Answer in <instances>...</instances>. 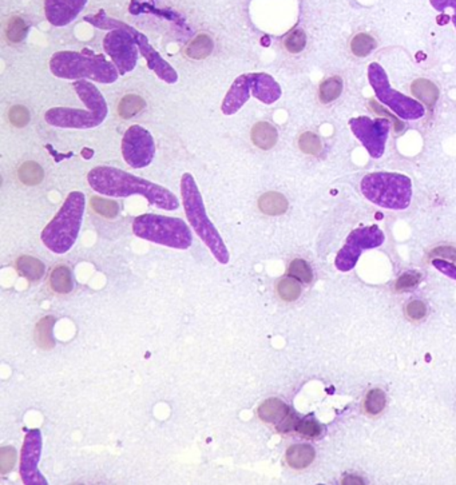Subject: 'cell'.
Masks as SVG:
<instances>
[{
  "instance_id": "obj_40",
  "label": "cell",
  "mask_w": 456,
  "mask_h": 485,
  "mask_svg": "<svg viewBox=\"0 0 456 485\" xmlns=\"http://www.w3.org/2000/svg\"><path fill=\"white\" fill-rule=\"evenodd\" d=\"M420 278H421V276L417 271H408L398 278V281L395 283V288H396V290L412 289L420 282Z\"/></svg>"
},
{
  "instance_id": "obj_23",
  "label": "cell",
  "mask_w": 456,
  "mask_h": 485,
  "mask_svg": "<svg viewBox=\"0 0 456 485\" xmlns=\"http://www.w3.org/2000/svg\"><path fill=\"white\" fill-rule=\"evenodd\" d=\"M16 270L20 276H23L30 281H39L40 278L44 276L46 266L38 258L22 256L16 259Z\"/></svg>"
},
{
  "instance_id": "obj_41",
  "label": "cell",
  "mask_w": 456,
  "mask_h": 485,
  "mask_svg": "<svg viewBox=\"0 0 456 485\" xmlns=\"http://www.w3.org/2000/svg\"><path fill=\"white\" fill-rule=\"evenodd\" d=\"M431 6L439 13H448L456 30V0H430Z\"/></svg>"
},
{
  "instance_id": "obj_14",
  "label": "cell",
  "mask_w": 456,
  "mask_h": 485,
  "mask_svg": "<svg viewBox=\"0 0 456 485\" xmlns=\"http://www.w3.org/2000/svg\"><path fill=\"white\" fill-rule=\"evenodd\" d=\"M257 413L262 422L274 425L281 434L295 432L301 419L290 407L278 398L265 400L259 407Z\"/></svg>"
},
{
  "instance_id": "obj_12",
  "label": "cell",
  "mask_w": 456,
  "mask_h": 485,
  "mask_svg": "<svg viewBox=\"0 0 456 485\" xmlns=\"http://www.w3.org/2000/svg\"><path fill=\"white\" fill-rule=\"evenodd\" d=\"M122 155L133 168L149 166L156 155V143L150 131L140 125L128 128L122 138Z\"/></svg>"
},
{
  "instance_id": "obj_45",
  "label": "cell",
  "mask_w": 456,
  "mask_h": 485,
  "mask_svg": "<svg viewBox=\"0 0 456 485\" xmlns=\"http://www.w3.org/2000/svg\"><path fill=\"white\" fill-rule=\"evenodd\" d=\"M343 484H363V480L359 479V477H351V476H348L347 479H344Z\"/></svg>"
},
{
  "instance_id": "obj_43",
  "label": "cell",
  "mask_w": 456,
  "mask_h": 485,
  "mask_svg": "<svg viewBox=\"0 0 456 485\" xmlns=\"http://www.w3.org/2000/svg\"><path fill=\"white\" fill-rule=\"evenodd\" d=\"M431 257L433 259L439 258V259H445V261H452L456 264V249L450 247V246H440V247H436L431 253Z\"/></svg>"
},
{
  "instance_id": "obj_29",
  "label": "cell",
  "mask_w": 456,
  "mask_h": 485,
  "mask_svg": "<svg viewBox=\"0 0 456 485\" xmlns=\"http://www.w3.org/2000/svg\"><path fill=\"white\" fill-rule=\"evenodd\" d=\"M18 177L27 186H35L39 185L44 178V171L39 164L28 161L19 167Z\"/></svg>"
},
{
  "instance_id": "obj_33",
  "label": "cell",
  "mask_w": 456,
  "mask_h": 485,
  "mask_svg": "<svg viewBox=\"0 0 456 485\" xmlns=\"http://www.w3.org/2000/svg\"><path fill=\"white\" fill-rule=\"evenodd\" d=\"M27 31L26 22L20 16H13L6 26V37L11 43H20L26 39Z\"/></svg>"
},
{
  "instance_id": "obj_15",
  "label": "cell",
  "mask_w": 456,
  "mask_h": 485,
  "mask_svg": "<svg viewBox=\"0 0 456 485\" xmlns=\"http://www.w3.org/2000/svg\"><path fill=\"white\" fill-rule=\"evenodd\" d=\"M86 4L87 0H44V13L52 26L65 27L82 13Z\"/></svg>"
},
{
  "instance_id": "obj_28",
  "label": "cell",
  "mask_w": 456,
  "mask_h": 485,
  "mask_svg": "<svg viewBox=\"0 0 456 485\" xmlns=\"http://www.w3.org/2000/svg\"><path fill=\"white\" fill-rule=\"evenodd\" d=\"M378 47V42L372 35L366 32L356 34L350 43V49L355 56L365 58Z\"/></svg>"
},
{
  "instance_id": "obj_3",
  "label": "cell",
  "mask_w": 456,
  "mask_h": 485,
  "mask_svg": "<svg viewBox=\"0 0 456 485\" xmlns=\"http://www.w3.org/2000/svg\"><path fill=\"white\" fill-rule=\"evenodd\" d=\"M52 74L67 80L90 79L98 83H114L119 78L116 64L104 59L102 55H86L83 52H55L50 59Z\"/></svg>"
},
{
  "instance_id": "obj_32",
  "label": "cell",
  "mask_w": 456,
  "mask_h": 485,
  "mask_svg": "<svg viewBox=\"0 0 456 485\" xmlns=\"http://www.w3.org/2000/svg\"><path fill=\"white\" fill-rule=\"evenodd\" d=\"M54 324H55V319L49 316V317L40 319L39 324L37 325L35 340H37L40 348H43V349H51L52 346L55 345L51 333Z\"/></svg>"
},
{
  "instance_id": "obj_11",
  "label": "cell",
  "mask_w": 456,
  "mask_h": 485,
  "mask_svg": "<svg viewBox=\"0 0 456 485\" xmlns=\"http://www.w3.org/2000/svg\"><path fill=\"white\" fill-rule=\"evenodd\" d=\"M353 135L362 142L365 150L374 159H378L386 152V143L391 131V122L388 119L369 116H357L350 121Z\"/></svg>"
},
{
  "instance_id": "obj_25",
  "label": "cell",
  "mask_w": 456,
  "mask_h": 485,
  "mask_svg": "<svg viewBox=\"0 0 456 485\" xmlns=\"http://www.w3.org/2000/svg\"><path fill=\"white\" fill-rule=\"evenodd\" d=\"M50 285L52 290L59 294L70 293L74 288L73 274L67 266H56L50 274Z\"/></svg>"
},
{
  "instance_id": "obj_19",
  "label": "cell",
  "mask_w": 456,
  "mask_h": 485,
  "mask_svg": "<svg viewBox=\"0 0 456 485\" xmlns=\"http://www.w3.org/2000/svg\"><path fill=\"white\" fill-rule=\"evenodd\" d=\"M250 138L256 147L261 150H271L278 141V133L273 125L268 122H257L250 133Z\"/></svg>"
},
{
  "instance_id": "obj_21",
  "label": "cell",
  "mask_w": 456,
  "mask_h": 485,
  "mask_svg": "<svg viewBox=\"0 0 456 485\" xmlns=\"http://www.w3.org/2000/svg\"><path fill=\"white\" fill-rule=\"evenodd\" d=\"M316 458L314 449L307 444H296L288 448L287 459L288 465L293 469H305L308 468Z\"/></svg>"
},
{
  "instance_id": "obj_22",
  "label": "cell",
  "mask_w": 456,
  "mask_h": 485,
  "mask_svg": "<svg viewBox=\"0 0 456 485\" xmlns=\"http://www.w3.org/2000/svg\"><path fill=\"white\" fill-rule=\"evenodd\" d=\"M259 207L266 216H281L288 210L287 198L280 192H265L259 199Z\"/></svg>"
},
{
  "instance_id": "obj_1",
  "label": "cell",
  "mask_w": 456,
  "mask_h": 485,
  "mask_svg": "<svg viewBox=\"0 0 456 485\" xmlns=\"http://www.w3.org/2000/svg\"><path fill=\"white\" fill-rule=\"evenodd\" d=\"M87 180L92 190L102 195L123 198L137 194L144 197L149 204L162 210L171 211L180 207L178 198L166 188L135 177L117 167H95L89 173Z\"/></svg>"
},
{
  "instance_id": "obj_6",
  "label": "cell",
  "mask_w": 456,
  "mask_h": 485,
  "mask_svg": "<svg viewBox=\"0 0 456 485\" xmlns=\"http://www.w3.org/2000/svg\"><path fill=\"white\" fill-rule=\"evenodd\" d=\"M362 192L372 204L405 210L412 199V182L398 173H371L362 179Z\"/></svg>"
},
{
  "instance_id": "obj_4",
  "label": "cell",
  "mask_w": 456,
  "mask_h": 485,
  "mask_svg": "<svg viewBox=\"0 0 456 485\" xmlns=\"http://www.w3.org/2000/svg\"><path fill=\"white\" fill-rule=\"evenodd\" d=\"M86 207L85 194L70 192L61 210L42 231V242L56 254H65L77 242Z\"/></svg>"
},
{
  "instance_id": "obj_16",
  "label": "cell",
  "mask_w": 456,
  "mask_h": 485,
  "mask_svg": "<svg viewBox=\"0 0 456 485\" xmlns=\"http://www.w3.org/2000/svg\"><path fill=\"white\" fill-rule=\"evenodd\" d=\"M131 34L134 35L135 42L138 44L140 52L142 54L149 68H152L159 79L165 80L166 83H175L178 80V74L177 71L170 66L165 59L161 58V55L149 44L147 39L144 38L142 34L137 32L135 30L130 28Z\"/></svg>"
},
{
  "instance_id": "obj_34",
  "label": "cell",
  "mask_w": 456,
  "mask_h": 485,
  "mask_svg": "<svg viewBox=\"0 0 456 485\" xmlns=\"http://www.w3.org/2000/svg\"><path fill=\"white\" fill-rule=\"evenodd\" d=\"M299 149L307 155H319L323 150V142L317 134L305 131L299 137Z\"/></svg>"
},
{
  "instance_id": "obj_35",
  "label": "cell",
  "mask_w": 456,
  "mask_h": 485,
  "mask_svg": "<svg viewBox=\"0 0 456 485\" xmlns=\"http://www.w3.org/2000/svg\"><path fill=\"white\" fill-rule=\"evenodd\" d=\"M288 276H290V277H293L300 282H304V283H309L313 280L312 268L304 259L296 258L290 262V265L288 268Z\"/></svg>"
},
{
  "instance_id": "obj_27",
  "label": "cell",
  "mask_w": 456,
  "mask_h": 485,
  "mask_svg": "<svg viewBox=\"0 0 456 485\" xmlns=\"http://www.w3.org/2000/svg\"><path fill=\"white\" fill-rule=\"evenodd\" d=\"M343 92V79L340 77H329L324 79L319 86L320 102L328 104L336 101Z\"/></svg>"
},
{
  "instance_id": "obj_13",
  "label": "cell",
  "mask_w": 456,
  "mask_h": 485,
  "mask_svg": "<svg viewBox=\"0 0 456 485\" xmlns=\"http://www.w3.org/2000/svg\"><path fill=\"white\" fill-rule=\"evenodd\" d=\"M42 453V434L39 429L28 431L20 453V477L26 485H47L38 469Z\"/></svg>"
},
{
  "instance_id": "obj_26",
  "label": "cell",
  "mask_w": 456,
  "mask_h": 485,
  "mask_svg": "<svg viewBox=\"0 0 456 485\" xmlns=\"http://www.w3.org/2000/svg\"><path fill=\"white\" fill-rule=\"evenodd\" d=\"M146 107L144 98L137 94L125 95L118 103V114L122 119H130L140 114Z\"/></svg>"
},
{
  "instance_id": "obj_30",
  "label": "cell",
  "mask_w": 456,
  "mask_h": 485,
  "mask_svg": "<svg viewBox=\"0 0 456 485\" xmlns=\"http://www.w3.org/2000/svg\"><path fill=\"white\" fill-rule=\"evenodd\" d=\"M277 293L281 300L287 302L296 301L301 295L300 281L290 276L281 278L277 283Z\"/></svg>"
},
{
  "instance_id": "obj_24",
  "label": "cell",
  "mask_w": 456,
  "mask_h": 485,
  "mask_svg": "<svg viewBox=\"0 0 456 485\" xmlns=\"http://www.w3.org/2000/svg\"><path fill=\"white\" fill-rule=\"evenodd\" d=\"M213 49H214L213 39L207 34H199L187 44L185 52L190 59L201 61V59L208 58L209 55L213 52Z\"/></svg>"
},
{
  "instance_id": "obj_10",
  "label": "cell",
  "mask_w": 456,
  "mask_h": 485,
  "mask_svg": "<svg viewBox=\"0 0 456 485\" xmlns=\"http://www.w3.org/2000/svg\"><path fill=\"white\" fill-rule=\"evenodd\" d=\"M104 50L116 64L121 75L133 71L138 62V44L130 27H121L109 32L104 39Z\"/></svg>"
},
{
  "instance_id": "obj_38",
  "label": "cell",
  "mask_w": 456,
  "mask_h": 485,
  "mask_svg": "<svg viewBox=\"0 0 456 485\" xmlns=\"http://www.w3.org/2000/svg\"><path fill=\"white\" fill-rule=\"evenodd\" d=\"M295 432L308 438H316L321 434V425L311 417H305V419H300Z\"/></svg>"
},
{
  "instance_id": "obj_5",
  "label": "cell",
  "mask_w": 456,
  "mask_h": 485,
  "mask_svg": "<svg viewBox=\"0 0 456 485\" xmlns=\"http://www.w3.org/2000/svg\"><path fill=\"white\" fill-rule=\"evenodd\" d=\"M181 195L186 217L189 219L192 228L196 231L197 235L208 246L211 254L220 264H228L230 258L229 252L220 233L209 219L202 195L197 186L196 179L189 173L183 174L181 179Z\"/></svg>"
},
{
  "instance_id": "obj_31",
  "label": "cell",
  "mask_w": 456,
  "mask_h": 485,
  "mask_svg": "<svg viewBox=\"0 0 456 485\" xmlns=\"http://www.w3.org/2000/svg\"><path fill=\"white\" fill-rule=\"evenodd\" d=\"M386 404H387L386 393L378 388L369 391L365 396L364 409L366 415H369V416L380 415L386 408Z\"/></svg>"
},
{
  "instance_id": "obj_36",
  "label": "cell",
  "mask_w": 456,
  "mask_h": 485,
  "mask_svg": "<svg viewBox=\"0 0 456 485\" xmlns=\"http://www.w3.org/2000/svg\"><path fill=\"white\" fill-rule=\"evenodd\" d=\"M307 46V34L301 28L292 30L284 38V47L290 54H300Z\"/></svg>"
},
{
  "instance_id": "obj_7",
  "label": "cell",
  "mask_w": 456,
  "mask_h": 485,
  "mask_svg": "<svg viewBox=\"0 0 456 485\" xmlns=\"http://www.w3.org/2000/svg\"><path fill=\"white\" fill-rule=\"evenodd\" d=\"M133 233L138 238L178 250L189 249L193 242L192 231L180 218L142 214L134 219Z\"/></svg>"
},
{
  "instance_id": "obj_2",
  "label": "cell",
  "mask_w": 456,
  "mask_h": 485,
  "mask_svg": "<svg viewBox=\"0 0 456 485\" xmlns=\"http://www.w3.org/2000/svg\"><path fill=\"white\" fill-rule=\"evenodd\" d=\"M74 90L80 101L86 103V109L54 107L46 113L44 121L62 128H92L102 125L109 109L101 91L87 80H77Z\"/></svg>"
},
{
  "instance_id": "obj_20",
  "label": "cell",
  "mask_w": 456,
  "mask_h": 485,
  "mask_svg": "<svg viewBox=\"0 0 456 485\" xmlns=\"http://www.w3.org/2000/svg\"><path fill=\"white\" fill-rule=\"evenodd\" d=\"M411 92L415 97V99L427 106L429 109H432L436 104L440 94L438 86L426 78L415 79L411 85Z\"/></svg>"
},
{
  "instance_id": "obj_18",
  "label": "cell",
  "mask_w": 456,
  "mask_h": 485,
  "mask_svg": "<svg viewBox=\"0 0 456 485\" xmlns=\"http://www.w3.org/2000/svg\"><path fill=\"white\" fill-rule=\"evenodd\" d=\"M252 95L265 104L277 102L281 97V87L273 77L265 73L250 74Z\"/></svg>"
},
{
  "instance_id": "obj_17",
  "label": "cell",
  "mask_w": 456,
  "mask_h": 485,
  "mask_svg": "<svg viewBox=\"0 0 456 485\" xmlns=\"http://www.w3.org/2000/svg\"><path fill=\"white\" fill-rule=\"evenodd\" d=\"M252 94V82L250 74H244L237 78L232 87L225 95V99L222 102L221 110L225 115H233L248 102Z\"/></svg>"
},
{
  "instance_id": "obj_37",
  "label": "cell",
  "mask_w": 456,
  "mask_h": 485,
  "mask_svg": "<svg viewBox=\"0 0 456 485\" xmlns=\"http://www.w3.org/2000/svg\"><path fill=\"white\" fill-rule=\"evenodd\" d=\"M90 204L95 213L101 214L104 218H116L119 213V204L117 202L104 199L101 197H92Z\"/></svg>"
},
{
  "instance_id": "obj_44",
  "label": "cell",
  "mask_w": 456,
  "mask_h": 485,
  "mask_svg": "<svg viewBox=\"0 0 456 485\" xmlns=\"http://www.w3.org/2000/svg\"><path fill=\"white\" fill-rule=\"evenodd\" d=\"M432 264H433L435 268L438 269V270H440L445 276H448V277H451V278L456 280V266L454 264H451V262H448V261H445V259H439V258L432 259Z\"/></svg>"
},
{
  "instance_id": "obj_39",
  "label": "cell",
  "mask_w": 456,
  "mask_h": 485,
  "mask_svg": "<svg viewBox=\"0 0 456 485\" xmlns=\"http://www.w3.org/2000/svg\"><path fill=\"white\" fill-rule=\"evenodd\" d=\"M10 121L16 128H25L30 122V111L25 106H13L10 110Z\"/></svg>"
},
{
  "instance_id": "obj_8",
  "label": "cell",
  "mask_w": 456,
  "mask_h": 485,
  "mask_svg": "<svg viewBox=\"0 0 456 485\" xmlns=\"http://www.w3.org/2000/svg\"><path fill=\"white\" fill-rule=\"evenodd\" d=\"M368 80H369L371 87L375 91L378 101L384 103L387 107H390L392 113H395L399 118L405 121H417L426 114L424 104L392 89L388 75L380 64H369Z\"/></svg>"
},
{
  "instance_id": "obj_9",
  "label": "cell",
  "mask_w": 456,
  "mask_h": 485,
  "mask_svg": "<svg viewBox=\"0 0 456 485\" xmlns=\"http://www.w3.org/2000/svg\"><path fill=\"white\" fill-rule=\"evenodd\" d=\"M384 240V233L376 225L353 230L336 257V268L339 269L340 271L352 270L364 250L378 247L380 245H383Z\"/></svg>"
},
{
  "instance_id": "obj_42",
  "label": "cell",
  "mask_w": 456,
  "mask_h": 485,
  "mask_svg": "<svg viewBox=\"0 0 456 485\" xmlns=\"http://www.w3.org/2000/svg\"><path fill=\"white\" fill-rule=\"evenodd\" d=\"M405 313L407 317L412 321H419L423 319L427 314V307L421 302V301H411L407 307H405Z\"/></svg>"
}]
</instances>
